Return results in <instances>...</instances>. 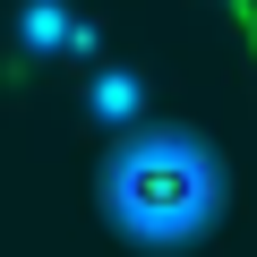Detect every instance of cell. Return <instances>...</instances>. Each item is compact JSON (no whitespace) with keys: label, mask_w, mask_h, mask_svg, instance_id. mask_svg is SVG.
Here are the masks:
<instances>
[{"label":"cell","mask_w":257,"mask_h":257,"mask_svg":"<svg viewBox=\"0 0 257 257\" xmlns=\"http://www.w3.org/2000/svg\"><path fill=\"white\" fill-rule=\"evenodd\" d=\"M103 206H111L120 231H138L155 248H180V240H197L214 223L223 163H214V146L180 138V128H138V138L111 146V163H103Z\"/></svg>","instance_id":"1"}]
</instances>
